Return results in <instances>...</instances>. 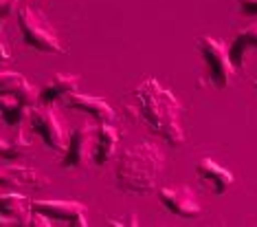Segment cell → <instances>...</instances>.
<instances>
[{"label": "cell", "mask_w": 257, "mask_h": 227, "mask_svg": "<svg viewBox=\"0 0 257 227\" xmlns=\"http://www.w3.org/2000/svg\"><path fill=\"white\" fill-rule=\"evenodd\" d=\"M31 216V201L25 192H3L0 194V227L25 225Z\"/></svg>", "instance_id": "9"}, {"label": "cell", "mask_w": 257, "mask_h": 227, "mask_svg": "<svg viewBox=\"0 0 257 227\" xmlns=\"http://www.w3.org/2000/svg\"><path fill=\"white\" fill-rule=\"evenodd\" d=\"M198 177H200V181L218 196L226 194V192L235 185L233 172L226 170L224 166H220L218 161L209 159V157H202V159L198 161Z\"/></svg>", "instance_id": "11"}, {"label": "cell", "mask_w": 257, "mask_h": 227, "mask_svg": "<svg viewBox=\"0 0 257 227\" xmlns=\"http://www.w3.org/2000/svg\"><path fill=\"white\" fill-rule=\"evenodd\" d=\"M92 128L88 121H81L71 130V135L66 137V145H64V157L60 161V166L64 170H73L79 168L88 161L90 157V145H92Z\"/></svg>", "instance_id": "7"}, {"label": "cell", "mask_w": 257, "mask_h": 227, "mask_svg": "<svg viewBox=\"0 0 257 227\" xmlns=\"http://www.w3.org/2000/svg\"><path fill=\"white\" fill-rule=\"evenodd\" d=\"M165 159L159 145L152 141H139L119 155L114 179L119 190L127 194H148L159 181Z\"/></svg>", "instance_id": "2"}, {"label": "cell", "mask_w": 257, "mask_h": 227, "mask_svg": "<svg viewBox=\"0 0 257 227\" xmlns=\"http://www.w3.org/2000/svg\"><path fill=\"white\" fill-rule=\"evenodd\" d=\"M31 209L42 212L53 225L66 227H88V216H86V205L79 201H33Z\"/></svg>", "instance_id": "6"}, {"label": "cell", "mask_w": 257, "mask_h": 227, "mask_svg": "<svg viewBox=\"0 0 257 227\" xmlns=\"http://www.w3.org/2000/svg\"><path fill=\"white\" fill-rule=\"evenodd\" d=\"M14 9H16V0H0V27L14 14Z\"/></svg>", "instance_id": "19"}, {"label": "cell", "mask_w": 257, "mask_h": 227, "mask_svg": "<svg viewBox=\"0 0 257 227\" xmlns=\"http://www.w3.org/2000/svg\"><path fill=\"white\" fill-rule=\"evenodd\" d=\"M38 93L18 71H0V95H33Z\"/></svg>", "instance_id": "17"}, {"label": "cell", "mask_w": 257, "mask_h": 227, "mask_svg": "<svg viewBox=\"0 0 257 227\" xmlns=\"http://www.w3.org/2000/svg\"><path fill=\"white\" fill-rule=\"evenodd\" d=\"M237 7L244 16H257V0H237Z\"/></svg>", "instance_id": "20"}, {"label": "cell", "mask_w": 257, "mask_h": 227, "mask_svg": "<svg viewBox=\"0 0 257 227\" xmlns=\"http://www.w3.org/2000/svg\"><path fill=\"white\" fill-rule=\"evenodd\" d=\"M29 148H31V141L22 132H16L14 139H5L0 135V157L3 159H18Z\"/></svg>", "instance_id": "18"}, {"label": "cell", "mask_w": 257, "mask_h": 227, "mask_svg": "<svg viewBox=\"0 0 257 227\" xmlns=\"http://www.w3.org/2000/svg\"><path fill=\"white\" fill-rule=\"evenodd\" d=\"M11 60V53H9V49H7V44L0 40V71H3V66Z\"/></svg>", "instance_id": "21"}, {"label": "cell", "mask_w": 257, "mask_h": 227, "mask_svg": "<svg viewBox=\"0 0 257 227\" xmlns=\"http://www.w3.org/2000/svg\"><path fill=\"white\" fill-rule=\"evenodd\" d=\"M159 199L167 212L180 218H198L202 214V207L198 203L196 194L187 185H167L161 188Z\"/></svg>", "instance_id": "8"}, {"label": "cell", "mask_w": 257, "mask_h": 227, "mask_svg": "<svg viewBox=\"0 0 257 227\" xmlns=\"http://www.w3.org/2000/svg\"><path fill=\"white\" fill-rule=\"evenodd\" d=\"M196 46L200 51L204 68H207V80L213 89H226L233 82L235 66L231 64L229 49L220 38L213 36H200L196 40Z\"/></svg>", "instance_id": "4"}, {"label": "cell", "mask_w": 257, "mask_h": 227, "mask_svg": "<svg viewBox=\"0 0 257 227\" xmlns=\"http://www.w3.org/2000/svg\"><path fill=\"white\" fill-rule=\"evenodd\" d=\"M29 124H31V130L46 143V148L64 150L68 135L64 130L62 119L55 113V104L38 102L36 106H31L29 108Z\"/></svg>", "instance_id": "5"}, {"label": "cell", "mask_w": 257, "mask_h": 227, "mask_svg": "<svg viewBox=\"0 0 257 227\" xmlns=\"http://www.w3.org/2000/svg\"><path fill=\"white\" fill-rule=\"evenodd\" d=\"M40 188V174L29 166L0 168V194L3 192H27Z\"/></svg>", "instance_id": "12"}, {"label": "cell", "mask_w": 257, "mask_h": 227, "mask_svg": "<svg viewBox=\"0 0 257 227\" xmlns=\"http://www.w3.org/2000/svg\"><path fill=\"white\" fill-rule=\"evenodd\" d=\"M226 49H229L231 64L235 68H242L246 55L253 53V51H257V22H253V25L246 27L244 31H239Z\"/></svg>", "instance_id": "16"}, {"label": "cell", "mask_w": 257, "mask_h": 227, "mask_svg": "<svg viewBox=\"0 0 257 227\" xmlns=\"http://www.w3.org/2000/svg\"><path fill=\"white\" fill-rule=\"evenodd\" d=\"M38 93L33 95H0V115L7 126H20L29 117V108L36 106Z\"/></svg>", "instance_id": "14"}, {"label": "cell", "mask_w": 257, "mask_h": 227, "mask_svg": "<svg viewBox=\"0 0 257 227\" xmlns=\"http://www.w3.org/2000/svg\"><path fill=\"white\" fill-rule=\"evenodd\" d=\"M62 104L68 108H73V110H79V113L88 115V117H92L97 124H108V121L114 124V108L110 106L108 102H103L101 97L84 95V93L75 91L71 95L64 97Z\"/></svg>", "instance_id": "10"}, {"label": "cell", "mask_w": 257, "mask_h": 227, "mask_svg": "<svg viewBox=\"0 0 257 227\" xmlns=\"http://www.w3.org/2000/svg\"><path fill=\"white\" fill-rule=\"evenodd\" d=\"M116 145H119V130L114 128L112 121L97 124L95 139H92V161L97 166H106L114 157Z\"/></svg>", "instance_id": "13"}, {"label": "cell", "mask_w": 257, "mask_h": 227, "mask_svg": "<svg viewBox=\"0 0 257 227\" xmlns=\"http://www.w3.org/2000/svg\"><path fill=\"white\" fill-rule=\"evenodd\" d=\"M75 91H79V75L55 73L53 78H51V82L46 84L42 89V93L38 95V100L42 104H57Z\"/></svg>", "instance_id": "15"}, {"label": "cell", "mask_w": 257, "mask_h": 227, "mask_svg": "<svg viewBox=\"0 0 257 227\" xmlns=\"http://www.w3.org/2000/svg\"><path fill=\"white\" fill-rule=\"evenodd\" d=\"M18 27L22 33V42L29 49L42 51V53H64V46L55 27L51 25L42 11L33 7H22L18 11Z\"/></svg>", "instance_id": "3"}, {"label": "cell", "mask_w": 257, "mask_h": 227, "mask_svg": "<svg viewBox=\"0 0 257 227\" xmlns=\"http://www.w3.org/2000/svg\"><path fill=\"white\" fill-rule=\"evenodd\" d=\"M134 100L143 124L161 137L172 148L185 143L183 130V106L169 89H165L159 80L148 78L134 89Z\"/></svg>", "instance_id": "1"}, {"label": "cell", "mask_w": 257, "mask_h": 227, "mask_svg": "<svg viewBox=\"0 0 257 227\" xmlns=\"http://www.w3.org/2000/svg\"><path fill=\"white\" fill-rule=\"evenodd\" d=\"M253 84H255V91H257V73H255V78H253Z\"/></svg>", "instance_id": "22"}]
</instances>
